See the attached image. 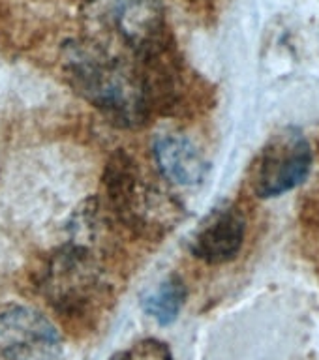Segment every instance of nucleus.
Returning a JSON list of instances; mask_svg holds the SVG:
<instances>
[{
    "mask_svg": "<svg viewBox=\"0 0 319 360\" xmlns=\"http://www.w3.org/2000/svg\"><path fill=\"white\" fill-rule=\"evenodd\" d=\"M62 340L42 311L6 304L0 308V360H56Z\"/></svg>",
    "mask_w": 319,
    "mask_h": 360,
    "instance_id": "obj_6",
    "label": "nucleus"
},
{
    "mask_svg": "<svg viewBox=\"0 0 319 360\" xmlns=\"http://www.w3.org/2000/svg\"><path fill=\"white\" fill-rule=\"evenodd\" d=\"M152 156L160 174L171 184L197 186L208 173V163L201 150L182 134L158 135Z\"/></svg>",
    "mask_w": 319,
    "mask_h": 360,
    "instance_id": "obj_8",
    "label": "nucleus"
},
{
    "mask_svg": "<svg viewBox=\"0 0 319 360\" xmlns=\"http://www.w3.org/2000/svg\"><path fill=\"white\" fill-rule=\"evenodd\" d=\"M246 236V216L241 208L225 202L213 208L190 240L194 257L208 264L230 263L239 255Z\"/></svg>",
    "mask_w": 319,
    "mask_h": 360,
    "instance_id": "obj_7",
    "label": "nucleus"
},
{
    "mask_svg": "<svg viewBox=\"0 0 319 360\" xmlns=\"http://www.w3.org/2000/svg\"><path fill=\"white\" fill-rule=\"evenodd\" d=\"M96 240L98 235L73 233L45 264L39 287L56 311L81 315L106 295L107 276L94 250Z\"/></svg>",
    "mask_w": 319,
    "mask_h": 360,
    "instance_id": "obj_4",
    "label": "nucleus"
},
{
    "mask_svg": "<svg viewBox=\"0 0 319 360\" xmlns=\"http://www.w3.org/2000/svg\"><path fill=\"white\" fill-rule=\"evenodd\" d=\"M111 360H173V356L165 343L149 338L130 345L128 349L115 354Z\"/></svg>",
    "mask_w": 319,
    "mask_h": 360,
    "instance_id": "obj_11",
    "label": "nucleus"
},
{
    "mask_svg": "<svg viewBox=\"0 0 319 360\" xmlns=\"http://www.w3.org/2000/svg\"><path fill=\"white\" fill-rule=\"evenodd\" d=\"M186 300V285L179 276H169L160 285L143 298V311L156 321L158 325L168 326L177 321Z\"/></svg>",
    "mask_w": 319,
    "mask_h": 360,
    "instance_id": "obj_9",
    "label": "nucleus"
},
{
    "mask_svg": "<svg viewBox=\"0 0 319 360\" xmlns=\"http://www.w3.org/2000/svg\"><path fill=\"white\" fill-rule=\"evenodd\" d=\"M303 229L304 242L310 250V255L319 257V184L308 193L303 207Z\"/></svg>",
    "mask_w": 319,
    "mask_h": 360,
    "instance_id": "obj_10",
    "label": "nucleus"
},
{
    "mask_svg": "<svg viewBox=\"0 0 319 360\" xmlns=\"http://www.w3.org/2000/svg\"><path fill=\"white\" fill-rule=\"evenodd\" d=\"M104 184L113 214L135 233L163 235L173 229L182 216L180 202L149 179L139 163L126 152L113 154L106 167Z\"/></svg>",
    "mask_w": 319,
    "mask_h": 360,
    "instance_id": "obj_2",
    "label": "nucleus"
},
{
    "mask_svg": "<svg viewBox=\"0 0 319 360\" xmlns=\"http://www.w3.org/2000/svg\"><path fill=\"white\" fill-rule=\"evenodd\" d=\"M85 15L92 38L109 49L117 45L139 62L160 60L168 53L169 28L158 0H90Z\"/></svg>",
    "mask_w": 319,
    "mask_h": 360,
    "instance_id": "obj_3",
    "label": "nucleus"
},
{
    "mask_svg": "<svg viewBox=\"0 0 319 360\" xmlns=\"http://www.w3.org/2000/svg\"><path fill=\"white\" fill-rule=\"evenodd\" d=\"M62 72L70 86L118 128H139L151 115L149 79L94 38L64 44Z\"/></svg>",
    "mask_w": 319,
    "mask_h": 360,
    "instance_id": "obj_1",
    "label": "nucleus"
},
{
    "mask_svg": "<svg viewBox=\"0 0 319 360\" xmlns=\"http://www.w3.org/2000/svg\"><path fill=\"white\" fill-rule=\"evenodd\" d=\"M312 146L306 135L287 126L265 145L252 173V190L261 199H275L295 190L312 171Z\"/></svg>",
    "mask_w": 319,
    "mask_h": 360,
    "instance_id": "obj_5",
    "label": "nucleus"
}]
</instances>
